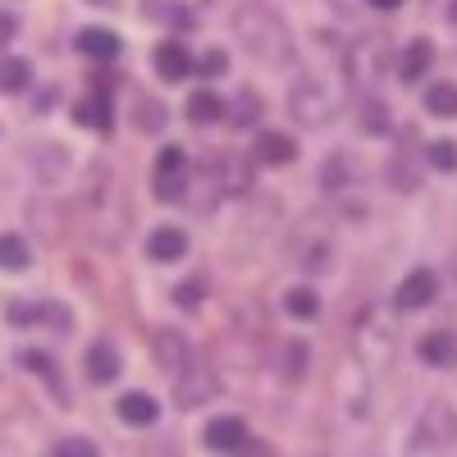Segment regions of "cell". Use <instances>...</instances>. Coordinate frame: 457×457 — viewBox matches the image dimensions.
<instances>
[{
  "instance_id": "1",
  "label": "cell",
  "mask_w": 457,
  "mask_h": 457,
  "mask_svg": "<svg viewBox=\"0 0 457 457\" xmlns=\"http://www.w3.org/2000/svg\"><path fill=\"white\" fill-rule=\"evenodd\" d=\"M234 28H238L243 46H247L256 60H265V64H288V60H293V37H288V28H284V19H279L275 10L243 5V10L234 14Z\"/></svg>"
},
{
  "instance_id": "2",
  "label": "cell",
  "mask_w": 457,
  "mask_h": 457,
  "mask_svg": "<svg viewBox=\"0 0 457 457\" xmlns=\"http://www.w3.org/2000/svg\"><path fill=\"white\" fill-rule=\"evenodd\" d=\"M385 69H389V46H385V37H375V32L357 37L353 51H348V79H353V87H357V92H370Z\"/></svg>"
},
{
  "instance_id": "3",
  "label": "cell",
  "mask_w": 457,
  "mask_h": 457,
  "mask_svg": "<svg viewBox=\"0 0 457 457\" xmlns=\"http://www.w3.org/2000/svg\"><path fill=\"white\" fill-rule=\"evenodd\" d=\"M215 394V375H211V366L206 361H187L179 375H174V398L183 403V407H202L206 398Z\"/></svg>"
},
{
  "instance_id": "4",
  "label": "cell",
  "mask_w": 457,
  "mask_h": 457,
  "mask_svg": "<svg viewBox=\"0 0 457 457\" xmlns=\"http://www.w3.org/2000/svg\"><path fill=\"white\" fill-rule=\"evenodd\" d=\"M183 170H187L183 146H165L156 156V197L161 202H179L183 197Z\"/></svg>"
},
{
  "instance_id": "5",
  "label": "cell",
  "mask_w": 457,
  "mask_h": 457,
  "mask_svg": "<svg viewBox=\"0 0 457 457\" xmlns=\"http://www.w3.org/2000/svg\"><path fill=\"white\" fill-rule=\"evenodd\" d=\"M416 435H421V444H435V448H444V444H453L457 439V411H453V403H430L426 407V416H421V426H416Z\"/></svg>"
},
{
  "instance_id": "6",
  "label": "cell",
  "mask_w": 457,
  "mask_h": 457,
  "mask_svg": "<svg viewBox=\"0 0 457 457\" xmlns=\"http://www.w3.org/2000/svg\"><path fill=\"white\" fill-rule=\"evenodd\" d=\"M151 348H156V361H161V370H165L170 379H174L187 361H193V348H187V338H183L179 329H161Z\"/></svg>"
},
{
  "instance_id": "7",
  "label": "cell",
  "mask_w": 457,
  "mask_h": 457,
  "mask_svg": "<svg viewBox=\"0 0 457 457\" xmlns=\"http://www.w3.org/2000/svg\"><path fill=\"white\" fill-rule=\"evenodd\" d=\"M435 293H439V279L430 270H411L398 284V307L403 312H421V307H430V302H435Z\"/></svg>"
},
{
  "instance_id": "8",
  "label": "cell",
  "mask_w": 457,
  "mask_h": 457,
  "mask_svg": "<svg viewBox=\"0 0 457 457\" xmlns=\"http://www.w3.org/2000/svg\"><path fill=\"white\" fill-rule=\"evenodd\" d=\"M156 73H161L165 83L187 79V73H193V55H187V46L183 42H161L156 46Z\"/></svg>"
},
{
  "instance_id": "9",
  "label": "cell",
  "mask_w": 457,
  "mask_h": 457,
  "mask_svg": "<svg viewBox=\"0 0 457 457\" xmlns=\"http://www.w3.org/2000/svg\"><path fill=\"white\" fill-rule=\"evenodd\" d=\"M206 444L228 453V448H247V426L238 421V416H215V421L206 426Z\"/></svg>"
},
{
  "instance_id": "10",
  "label": "cell",
  "mask_w": 457,
  "mask_h": 457,
  "mask_svg": "<svg viewBox=\"0 0 457 457\" xmlns=\"http://www.w3.org/2000/svg\"><path fill=\"white\" fill-rule=\"evenodd\" d=\"M293 114H297L302 124H325V120H329V105H325V96H320L316 83H297V92H293Z\"/></svg>"
},
{
  "instance_id": "11",
  "label": "cell",
  "mask_w": 457,
  "mask_h": 457,
  "mask_svg": "<svg viewBox=\"0 0 457 457\" xmlns=\"http://www.w3.org/2000/svg\"><path fill=\"white\" fill-rule=\"evenodd\" d=\"M183 252H187V234H183V228H174V224L156 228V234L146 238V256L151 261H179Z\"/></svg>"
},
{
  "instance_id": "12",
  "label": "cell",
  "mask_w": 457,
  "mask_h": 457,
  "mask_svg": "<svg viewBox=\"0 0 457 457\" xmlns=\"http://www.w3.org/2000/svg\"><path fill=\"white\" fill-rule=\"evenodd\" d=\"M421 361L426 366H457V334L448 329H435L421 338Z\"/></svg>"
},
{
  "instance_id": "13",
  "label": "cell",
  "mask_w": 457,
  "mask_h": 457,
  "mask_svg": "<svg viewBox=\"0 0 457 457\" xmlns=\"http://www.w3.org/2000/svg\"><path fill=\"white\" fill-rule=\"evenodd\" d=\"M156 416H161V403L151 394H124L120 398V421H129V426H156Z\"/></svg>"
},
{
  "instance_id": "14",
  "label": "cell",
  "mask_w": 457,
  "mask_h": 457,
  "mask_svg": "<svg viewBox=\"0 0 457 457\" xmlns=\"http://www.w3.org/2000/svg\"><path fill=\"white\" fill-rule=\"evenodd\" d=\"M79 51L92 55V60H114L120 55V37H114L110 28H83L79 32Z\"/></svg>"
},
{
  "instance_id": "15",
  "label": "cell",
  "mask_w": 457,
  "mask_h": 457,
  "mask_svg": "<svg viewBox=\"0 0 457 457\" xmlns=\"http://www.w3.org/2000/svg\"><path fill=\"white\" fill-rule=\"evenodd\" d=\"M293 156H297L293 137H284V133H261L256 137V161L261 165H288Z\"/></svg>"
},
{
  "instance_id": "16",
  "label": "cell",
  "mask_w": 457,
  "mask_h": 457,
  "mask_svg": "<svg viewBox=\"0 0 457 457\" xmlns=\"http://www.w3.org/2000/svg\"><path fill=\"white\" fill-rule=\"evenodd\" d=\"M87 375H92V385H110V379L120 375V353H114L110 343H92V353H87Z\"/></svg>"
},
{
  "instance_id": "17",
  "label": "cell",
  "mask_w": 457,
  "mask_h": 457,
  "mask_svg": "<svg viewBox=\"0 0 457 457\" xmlns=\"http://www.w3.org/2000/svg\"><path fill=\"white\" fill-rule=\"evenodd\" d=\"M430 64H435V46H430V42H411V46L403 51V64H398L403 83H416L421 73H430Z\"/></svg>"
},
{
  "instance_id": "18",
  "label": "cell",
  "mask_w": 457,
  "mask_h": 457,
  "mask_svg": "<svg viewBox=\"0 0 457 457\" xmlns=\"http://www.w3.org/2000/svg\"><path fill=\"white\" fill-rule=\"evenodd\" d=\"M426 110L439 114V120H453L457 114V87L453 83H430L426 87Z\"/></svg>"
},
{
  "instance_id": "19",
  "label": "cell",
  "mask_w": 457,
  "mask_h": 457,
  "mask_svg": "<svg viewBox=\"0 0 457 457\" xmlns=\"http://www.w3.org/2000/svg\"><path fill=\"white\" fill-rule=\"evenodd\" d=\"M28 243L19 234H0V270H28Z\"/></svg>"
},
{
  "instance_id": "20",
  "label": "cell",
  "mask_w": 457,
  "mask_h": 457,
  "mask_svg": "<svg viewBox=\"0 0 457 457\" xmlns=\"http://www.w3.org/2000/svg\"><path fill=\"white\" fill-rule=\"evenodd\" d=\"M220 96L215 92H193V96H187V120H193V124H215L220 120Z\"/></svg>"
},
{
  "instance_id": "21",
  "label": "cell",
  "mask_w": 457,
  "mask_h": 457,
  "mask_svg": "<svg viewBox=\"0 0 457 457\" xmlns=\"http://www.w3.org/2000/svg\"><path fill=\"white\" fill-rule=\"evenodd\" d=\"M28 83H32L28 60H0V92H23Z\"/></svg>"
},
{
  "instance_id": "22",
  "label": "cell",
  "mask_w": 457,
  "mask_h": 457,
  "mask_svg": "<svg viewBox=\"0 0 457 457\" xmlns=\"http://www.w3.org/2000/svg\"><path fill=\"white\" fill-rule=\"evenodd\" d=\"M220 187H224V193H247V187H252V170L243 161H234V156L220 161Z\"/></svg>"
},
{
  "instance_id": "23",
  "label": "cell",
  "mask_w": 457,
  "mask_h": 457,
  "mask_svg": "<svg viewBox=\"0 0 457 457\" xmlns=\"http://www.w3.org/2000/svg\"><path fill=\"white\" fill-rule=\"evenodd\" d=\"M79 124H87V129H110V101L105 96H87L83 105H79Z\"/></svg>"
},
{
  "instance_id": "24",
  "label": "cell",
  "mask_w": 457,
  "mask_h": 457,
  "mask_svg": "<svg viewBox=\"0 0 457 457\" xmlns=\"http://www.w3.org/2000/svg\"><path fill=\"white\" fill-rule=\"evenodd\" d=\"M320 312V297L312 293V288H293L288 293V316H297V320H312Z\"/></svg>"
},
{
  "instance_id": "25",
  "label": "cell",
  "mask_w": 457,
  "mask_h": 457,
  "mask_svg": "<svg viewBox=\"0 0 457 457\" xmlns=\"http://www.w3.org/2000/svg\"><path fill=\"white\" fill-rule=\"evenodd\" d=\"M238 129L243 124H256L261 120V101H256V92H238V101H234V114H228Z\"/></svg>"
},
{
  "instance_id": "26",
  "label": "cell",
  "mask_w": 457,
  "mask_h": 457,
  "mask_svg": "<svg viewBox=\"0 0 457 457\" xmlns=\"http://www.w3.org/2000/svg\"><path fill=\"white\" fill-rule=\"evenodd\" d=\"M51 457H96V444H92V439H79V435H69V439L55 444Z\"/></svg>"
},
{
  "instance_id": "27",
  "label": "cell",
  "mask_w": 457,
  "mask_h": 457,
  "mask_svg": "<svg viewBox=\"0 0 457 457\" xmlns=\"http://www.w3.org/2000/svg\"><path fill=\"white\" fill-rule=\"evenodd\" d=\"M426 156H430L435 170H457V146H453V142H430Z\"/></svg>"
},
{
  "instance_id": "28",
  "label": "cell",
  "mask_w": 457,
  "mask_h": 457,
  "mask_svg": "<svg viewBox=\"0 0 457 457\" xmlns=\"http://www.w3.org/2000/svg\"><path fill=\"white\" fill-rule=\"evenodd\" d=\"M224 69H228V55H224V51H206V55L197 60V73H202V79H220Z\"/></svg>"
},
{
  "instance_id": "29",
  "label": "cell",
  "mask_w": 457,
  "mask_h": 457,
  "mask_svg": "<svg viewBox=\"0 0 457 457\" xmlns=\"http://www.w3.org/2000/svg\"><path fill=\"white\" fill-rule=\"evenodd\" d=\"M23 366H28V370H37V375H46V379L55 375V361H51L46 353H23Z\"/></svg>"
},
{
  "instance_id": "30",
  "label": "cell",
  "mask_w": 457,
  "mask_h": 457,
  "mask_svg": "<svg viewBox=\"0 0 457 457\" xmlns=\"http://www.w3.org/2000/svg\"><path fill=\"white\" fill-rule=\"evenodd\" d=\"M197 302H202V284L197 279L179 284V307H197Z\"/></svg>"
},
{
  "instance_id": "31",
  "label": "cell",
  "mask_w": 457,
  "mask_h": 457,
  "mask_svg": "<svg viewBox=\"0 0 457 457\" xmlns=\"http://www.w3.org/2000/svg\"><path fill=\"white\" fill-rule=\"evenodd\" d=\"M10 320H14V325H32V320H42V307H23V302H14Z\"/></svg>"
},
{
  "instance_id": "32",
  "label": "cell",
  "mask_w": 457,
  "mask_h": 457,
  "mask_svg": "<svg viewBox=\"0 0 457 457\" xmlns=\"http://www.w3.org/2000/svg\"><path fill=\"white\" fill-rule=\"evenodd\" d=\"M379 110H385V105H375V101L366 105V129H375V133H385V129H389V120H385V114H379Z\"/></svg>"
},
{
  "instance_id": "33",
  "label": "cell",
  "mask_w": 457,
  "mask_h": 457,
  "mask_svg": "<svg viewBox=\"0 0 457 457\" xmlns=\"http://www.w3.org/2000/svg\"><path fill=\"white\" fill-rule=\"evenodd\" d=\"M14 28H19V23H14L10 14H0V46H5V42H10V37H14Z\"/></svg>"
},
{
  "instance_id": "34",
  "label": "cell",
  "mask_w": 457,
  "mask_h": 457,
  "mask_svg": "<svg viewBox=\"0 0 457 457\" xmlns=\"http://www.w3.org/2000/svg\"><path fill=\"white\" fill-rule=\"evenodd\" d=\"M370 5H375V10H398L403 0H370Z\"/></svg>"
}]
</instances>
